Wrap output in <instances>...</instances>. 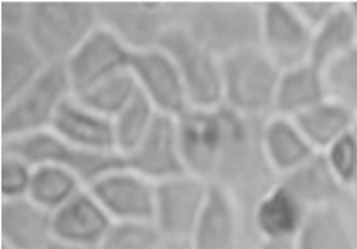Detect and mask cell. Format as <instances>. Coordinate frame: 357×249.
<instances>
[{"instance_id":"obj_33","label":"cell","mask_w":357,"mask_h":249,"mask_svg":"<svg viewBox=\"0 0 357 249\" xmlns=\"http://www.w3.org/2000/svg\"><path fill=\"white\" fill-rule=\"evenodd\" d=\"M322 154L335 176L350 192V185L357 169V128L336 140Z\"/></svg>"},{"instance_id":"obj_35","label":"cell","mask_w":357,"mask_h":249,"mask_svg":"<svg viewBox=\"0 0 357 249\" xmlns=\"http://www.w3.org/2000/svg\"><path fill=\"white\" fill-rule=\"evenodd\" d=\"M291 5L312 30L319 27L339 6L336 2H293Z\"/></svg>"},{"instance_id":"obj_5","label":"cell","mask_w":357,"mask_h":249,"mask_svg":"<svg viewBox=\"0 0 357 249\" xmlns=\"http://www.w3.org/2000/svg\"><path fill=\"white\" fill-rule=\"evenodd\" d=\"M72 94L65 65H48L45 70L2 108V139L10 140L51 129L52 121Z\"/></svg>"},{"instance_id":"obj_7","label":"cell","mask_w":357,"mask_h":249,"mask_svg":"<svg viewBox=\"0 0 357 249\" xmlns=\"http://www.w3.org/2000/svg\"><path fill=\"white\" fill-rule=\"evenodd\" d=\"M96 6L100 24L132 52L158 47L169 29L181 24L185 9V5L158 2H102Z\"/></svg>"},{"instance_id":"obj_17","label":"cell","mask_w":357,"mask_h":249,"mask_svg":"<svg viewBox=\"0 0 357 249\" xmlns=\"http://www.w3.org/2000/svg\"><path fill=\"white\" fill-rule=\"evenodd\" d=\"M51 130L66 142L93 153H118L114 122L87 108L73 96L59 107Z\"/></svg>"},{"instance_id":"obj_16","label":"cell","mask_w":357,"mask_h":249,"mask_svg":"<svg viewBox=\"0 0 357 249\" xmlns=\"http://www.w3.org/2000/svg\"><path fill=\"white\" fill-rule=\"evenodd\" d=\"M238 228V199L223 185L211 182L205 206L190 238L191 249H234Z\"/></svg>"},{"instance_id":"obj_37","label":"cell","mask_w":357,"mask_h":249,"mask_svg":"<svg viewBox=\"0 0 357 249\" xmlns=\"http://www.w3.org/2000/svg\"><path fill=\"white\" fill-rule=\"evenodd\" d=\"M44 249H93V248H86V246H79V245H73V243H68L59 239L52 238L48 245Z\"/></svg>"},{"instance_id":"obj_21","label":"cell","mask_w":357,"mask_h":249,"mask_svg":"<svg viewBox=\"0 0 357 249\" xmlns=\"http://www.w3.org/2000/svg\"><path fill=\"white\" fill-rule=\"evenodd\" d=\"M0 234L12 249H44L54 238L52 213L29 197L2 200Z\"/></svg>"},{"instance_id":"obj_26","label":"cell","mask_w":357,"mask_h":249,"mask_svg":"<svg viewBox=\"0 0 357 249\" xmlns=\"http://www.w3.org/2000/svg\"><path fill=\"white\" fill-rule=\"evenodd\" d=\"M357 45V27L349 5L339 3L336 10L314 30L310 62L318 68Z\"/></svg>"},{"instance_id":"obj_12","label":"cell","mask_w":357,"mask_h":249,"mask_svg":"<svg viewBox=\"0 0 357 249\" xmlns=\"http://www.w3.org/2000/svg\"><path fill=\"white\" fill-rule=\"evenodd\" d=\"M314 30L298 16L291 3L262 5L261 48L280 70L310 62Z\"/></svg>"},{"instance_id":"obj_40","label":"cell","mask_w":357,"mask_h":249,"mask_svg":"<svg viewBox=\"0 0 357 249\" xmlns=\"http://www.w3.org/2000/svg\"><path fill=\"white\" fill-rule=\"evenodd\" d=\"M350 10H351V15L354 17V22H356V27H357V2H351V3H347Z\"/></svg>"},{"instance_id":"obj_13","label":"cell","mask_w":357,"mask_h":249,"mask_svg":"<svg viewBox=\"0 0 357 249\" xmlns=\"http://www.w3.org/2000/svg\"><path fill=\"white\" fill-rule=\"evenodd\" d=\"M176 121L187 172L213 182L223 139L222 105L218 108L191 107Z\"/></svg>"},{"instance_id":"obj_14","label":"cell","mask_w":357,"mask_h":249,"mask_svg":"<svg viewBox=\"0 0 357 249\" xmlns=\"http://www.w3.org/2000/svg\"><path fill=\"white\" fill-rule=\"evenodd\" d=\"M123 158L126 168L154 183L185 174L176 118L158 114L144 139Z\"/></svg>"},{"instance_id":"obj_19","label":"cell","mask_w":357,"mask_h":249,"mask_svg":"<svg viewBox=\"0 0 357 249\" xmlns=\"http://www.w3.org/2000/svg\"><path fill=\"white\" fill-rule=\"evenodd\" d=\"M48 66L26 33L2 31L0 94L2 108L20 96Z\"/></svg>"},{"instance_id":"obj_23","label":"cell","mask_w":357,"mask_h":249,"mask_svg":"<svg viewBox=\"0 0 357 249\" xmlns=\"http://www.w3.org/2000/svg\"><path fill=\"white\" fill-rule=\"evenodd\" d=\"M328 98L322 69L311 62H305L282 70L273 114L297 118L318 103Z\"/></svg>"},{"instance_id":"obj_25","label":"cell","mask_w":357,"mask_h":249,"mask_svg":"<svg viewBox=\"0 0 357 249\" xmlns=\"http://www.w3.org/2000/svg\"><path fill=\"white\" fill-rule=\"evenodd\" d=\"M293 119L318 153L357 128L356 110L331 98H325Z\"/></svg>"},{"instance_id":"obj_31","label":"cell","mask_w":357,"mask_h":249,"mask_svg":"<svg viewBox=\"0 0 357 249\" xmlns=\"http://www.w3.org/2000/svg\"><path fill=\"white\" fill-rule=\"evenodd\" d=\"M162 242L154 222H114L96 249H158Z\"/></svg>"},{"instance_id":"obj_1","label":"cell","mask_w":357,"mask_h":249,"mask_svg":"<svg viewBox=\"0 0 357 249\" xmlns=\"http://www.w3.org/2000/svg\"><path fill=\"white\" fill-rule=\"evenodd\" d=\"M184 29L220 61L244 50L261 47L262 5L205 2L185 5Z\"/></svg>"},{"instance_id":"obj_39","label":"cell","mask_w":357,"mask_h":249,"mask_svg":"<svg viewBox=\"0 0 357 249\" xmlns=\"http://www.w3.org/2000/svg\"><path fill=\"white\" fill-rule=\"evenodd\" d=\"M350 195L354 196L357 199V169H356V174H354V178H353V182L350 185Z\"/></svg>"},{"instance_id":"obj_41","label":"cell","mask_w":357,"mask_h":249,"mask_svg":"<svg viewBox=\"0 0 357 249\" xmlns=\"http://www.w3.org/2000/svg\"><path fill=\"white\" fill-rule=\"evenodd\" d=\"M2 249H12V248H9L8 245H5V243H2Z\"/></svg>"},{"instance_id":"obj_9","label":"cell","mask_w":357,"mask_h":249,"mask_svg":"<svg viewBox=\"0 0 357 249\" xmlns=\"http://www.w3.org/2000/svg\"><path fill=\"white\" fill-rule=\"evenodd\" d=\"M129 69L139 90L158 114L178 118L191 108L181 75L172 58L161 48L132 52Z\"/></svg>"},{"instance_id":"obj_20","label":"cell","mask_w":357,"mask_h":249,"mask_svg":"<svg viewBox=\"0 0 357 249\" xmlns=\"http://www.w3.org/2000/svg\"><path fill=\"white\" fill-rule=\"evenodd\" d=\"M262 149L271 169L279 179L300 168L318 153L296 121L279 114L264 121Z\"/></svg>"},{"instance_id":"obj_24","label":"cell","mask_w":357,"mask_h":249,"mask_svg":"<svg viewBox=\"0 0 357 249\" xmlns=\"http://www.w3.org/2000/svg\"><path fill=\"white\" fill-rule=\"evenodd\" d=\"M293 243L294 249H357L351 227L340 206L308 210Z\"/></svg>"},{"instance_id":"obj_34","label":"cell","mask_w":357,"mask_h":249,"mask_svg":"<svg viewBox=\"0 0 357 249\" xmlns=\"http://www.w3.org/2000/svg\"><path fill=\"white\" fill-rule=\"evenodd\" d=\"M30 15V3L2 2L0 8V27L8 33H26Z\"/></svg>"},{"instance_id":"obj_2","label":"cell","mask_w":357,"mask_h":249,"mask_svg":"<svg viewBox=\"0 0 357 249\" xmlns=\"http://www.w3.org/2000/svg\"><path fill=\"white\" fill-rule=\"evenodd\" d=\"M98 26L96 3L30 2L26 34L48 65H63Z\"/></svg>"},{"instance_id":"obj_32","label":"cell","mask_w":357,"mask_h":249,"mask_svg":"<svg viewBox=\"0 0 357 249\" xmlns=\"http://www.w3.org/2000/svg\"><path fill=\"white\" fill-rule=\"evenodd\" d=\"M34 167L20 157L2 153L0 163V195L2 200L29 197Z\"/></svg>"},{"instance_id":"obj_36","label":"cell","mask_w":357,"mask_h":249,"mask_svg":"<svg viewBox=\"0 0 357 249\" xmlns=\"http://www.w3.org/2000/svg\"><path fill=\"white\" fill-rule=\"evenodd\" d=\"M258 249H294L293 241H262Z\"/></svg>"},{"instance_id":"obj_28","label":"cell","mask_w":357,"mask_h":249,"mask_svg":"<svg viewBox=\"0 0 357 249\" xmlns=\"http://www.w3.org/2000/svg\"><path fill=\"white\" fill-rule=\"evenodd\" d=\"M137 91L139 86L130 69H125L73 97L100 115L114 119L132 101Z\"/></svg>"},{"instance_id":"obj_11","label":"cell","mask_w":357,"mask_h":249,"mask_svg":"<svg viewBox=\"0 0 357 249\" xmlns=\"http://www.w3.org/2000/svg\"><path fill=\"white\" fill-rule=\"evenodd\" d=\"M132 51L101 24L63 63L72 94L79 96L109 76L129 69Z\"/></svg>"},{"instance_id":"obj_15","label":"cell","mask_w":357,"mask_h":249,"mask_svg":"<svg viewBox=\"0 0 357 249\" xmlns=\"http://www.w3.org/2000/svg\"><path fill=\"white\" fill-rule=\"evenodd\" d=\"M112 224L114 220L87 188L52 213L55 239L93 249L98 246Z\"/></svg>"},{"instance_id":"obj_30","label":"cell","mask_w":357,"mask_h":249,"mask_svg":"<svg viewBox=\"0 0 357 249\" xmlns=\"http://www.w3.org/2000/svg\"><path fill=\"white\" fill-rule=\"evenodd\" d=\"M326 96L357 110V45L322 68Z\"/></svg>"},{"instance_id":"obj_29","label":"cell","mask_w":357,"mask_h":249,"mask_svg":"<svg viewBox=\"0 0 357 249\" xmlns=\"http://www.w3.org/2000/svg\"><path fill=\"white\" fill-rule=\"evenodd\" d=\"M158 112L139 90L132 101L112 119L116 151L126 157L144 139Z\"/></svg>"},{"instance_id":"obj_8","label":"cell","mask_w":357,"mask_h":249,"mask_svg":"<svg viewBox=\"0 0 357 249\" xmlns=\"http://www.w3.org/2000/svg\"><path fill=\"white\" fill-rule=\"evenodd\" d=\"M211 182L190 172L155 183L154 225L164 239L190 241Z\"/></svg>"},{"instance_id":"obj_42","label":"cell","mask_w":357,"mask_h":249,"mask_svg":"<svg viewBox=\"0 0 357 249\" xmlns=\"http://www.w3.org/2000/svg\"><path fill=\"white\" fill-rule=\"evenodd\" d=\"M356 116H357V110H356Z\"/></svg>"},{"instance_id":"obj_10","label":"cell","mask_w":357,"mask_h":249,"mask_svg":"<svg viewBox=\"0 0 357 249\" xmlns=\"http://www.w3.org/2000/svg\"><path fill=\"white\" fill-rule=\"evenodd\" d=\"M87 189L114 222H153L155 183L129 168L111 171Z\"/></svg>"},{"instance_id":"obj_4","label":"cell","mask_w":357,"mask_h":249,"mask_svg":"<svg viewBox=\"0 0 357 249\" xmlns=\"http://www.w3.org/2000/svg\"><path fill=\"white\" fill-rule=\"evenodd\" d=\"M2 153L20 157L33 167L56 165L76 174L90 186L100 176L125 168V158L119 153H93L83 150L51 129L34 135L3 140Z\"/></svg>"},{"instance_id":"obj_6","label":"cell","mask_w":357,"mask_h":249,"mask_svg":"<svg viewBox=\"0 0 357 249\" xmlns=\"http://www.w3.org/2000/svg\"><path fill=\"white\" fill-rule=\"evenodd\" d=\"M176 65L192 108L223 105L222 61L204 48L183 24L169 29L158 43Z\"/></svg>"},{"instance_id":"obj_18","label":"cell","mask_w":357,"mask_h":249,"mask_svg":"<svg viewBox=\"0 0 357 249\" xmlns=\"http://www.w3.org/2000/svg\"><path fill=\"white\" fill-rule=\"evenodd\" d=\"M307 213L303 202L279 179L255 202L252 220L262 241H294Z\"/></svg>"},{"instance_id":"obj_38","label":"cell","mask_w":357,"mask_h":249,"mask_svg":"<svg viewBox=\"0 0 357 249\" xmlns=\"http://www.w3.org/2000/svg\"><path fill=\"white\" fill-rule=\"evenodd\" d=\"M158 249H191L190 241H168L164 239Z\"/></svg>"},{"instance_id":"obj_27","label":"cell","mask_w":357,"mask_h":249,"mask_svg":"<svg viewBox=\"0 0 357 249\" xmlns=\"http://www.w3.org/2000/svg\"><path fill=\"white\" fill-rule=\"evenodd\" d=\"M82 179L69 169L56 165L34 167L29 199L50 213L65 206L84 189Z\"/></svg>"},{"instance_id":"obj_3","label":"cell","mask_w":357,"mask_h":249,"mask_svg":"<svg viewBox=\"0 0 357 249\" xmlns=\"http://www.w3.org/2000/svg\"><path fill=\"white\" fill-rule=\"evenodd\" d=\"M223 105L254 118L273 112L282 70L261 48H250L222 59Z\"/></svg>"},{"instance_id":"obj_22","label":"cell","mask_w":357,"mask_h":249,"mask_svg":"<svg viewBox=\"0 0 357 249\" xmlns=\"http://www.w3.org/2000/svg\"><path fill=\"white\" fill-rule=\"evenodd\" d=\"M280 181L293 190L308 210L322 206H340L350 195L335 176L322 153H317Z\"/></svg>"}]
</instances>
